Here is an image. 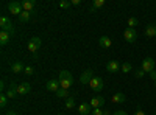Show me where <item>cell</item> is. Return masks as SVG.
<instances>
[{
	"mask_svg": "<svg viewBox=\"0 0 156 115\" xmlns=\"http://www.w3.org/2000/svg\"><path fill=\"white\" fill-rule=\"evenodd\" d=\"M58 81H59L61 89H66V90H69V89L72 87V84H73V76H72L70 72L62 70V72H59V78H58Z\"/></svg>",
	"mask_w": 156,
	"mask_h": 115,
	"instance_id": "obj_1",
	"label": "cell"
},
{
	"mask_svg": "<svg viewBox=\"0 0 156 115\" xmlns=\"http://www.w3.org/2000/svg\"><path fill=\"white\" fill-rule=\"evenodd\" d=\"M0 28H2V31H6V33H9V34L14 33L12 22H11L6 16H2V17H0Z\"/></svg>",
	"mask_w": 156,
	"mask_h": 115,
	"instance_id": "obj_2",
	"label": "cell"
},
{
	"mask_svg": "<svg viewBox=\"0 0 156 115\" xmlns=\"http://www.w3.org/2000/svg\"><path fill=\"white\" fill-rule=\"evenodd\" d=\"M8 9L11 14H14L19 17V14L22 12V2H17V0H14V2H9L8 3Z\"/></svg>",
	"mask_w": 156,
	"mask_h": 115,
	"instance_id": "obj_3",
	"label": "cell"
},
{
	"mask_svg": "<svg viewBox=\"0 0 156 115\" xmlns=\"http://www.w3.org/2000/svg\"><path fill=\"white\" fill-rule=\"evenodd\" d=\"M123 37H125V41L129 42V44H134L136 39H137V33L134 28H126L125 33H123Z\"/></svg>",
	"mask_w": 156,
	"mask_h": 115,
	"instance_id": "obj_4",
	"label": "cell"
},
{
	"mask_svg": "<svg viewBox=\"0 0 156 115\" xmlns=\"http://www.w3.org/2000/svg\"><path fill=\"white\" fill-rule=\"evenodd\" d=\"M41 37H31V39L28 41V50H30V52L31 53H36L37 52V50H39V47H41Z\"/></svg>",
	"mask_w": 156,
	"mask_h": 115,
	"instance_id": "obj_5",
	"label": "cell"
},
{
	"mask_svg": "<svg viewBox=\"0 0 156 115\" xmlns=\"http://www.w3.org/2000/svg\"><path fill=\"white\" fill-rule=\"evenodd\" d=\"M89 86H90V89H92L94 92H100V90H103V79L98 78V76H94L92 81L89 83Z\"/></svg>",
	"mask_w": 156,
	"mask_h": 115,
	"instance_id": "obj_6",
	"label": "cell"
},
{
	"mask_svg": "<svg viewBox=\"0 0 156 115\" xmlns=\"http://www.w3.org/2000/svg\"><path fill=\"white\" fill-rule=\"evenodd\" d=\"M142 70H144L145 73H151L154 70V61L151 58H145L144 61H142Z\"/></svg>",
	"mask_w": 156,
	"mask_h": 115,
	"instance_id": "obj_7",
	"label": "cell"
},
{
	"mask_svg": "<svg viewBox=\"0 0 156 115\" xmlns=\"http://www.w3.org/2000/svg\"><path fill=\"white\" fill-rule=\"evenodd\" d=\"M120 62L119 61H109L108 64H106V70L109 72V73H119L120 72Z\"/></svg>",
	"mask_w": 156,
	"mask_h": 115,
	"instance_id": "obj_8",
	"label": "cell"
},
{
	"mask_svg": "<svg viewBox=\"0 0 156 115\" xmlns=\"http://www.w3.org/2000/svg\"><path fill=\"white\" fill-rule=\"evenodd\" d=\"M89 104L92 106L94 109H100L103 104H105V98H103V96H100V95H97V96H94L92 100L89 101Z\"/></svg>",
	"mask_w": 156,
	"mask_h": 115,
	"instance_id": "obj_9",
	"label": "cell"
},
{
	"mask_svg": "<svg viewBox=\"0 0 156 115\" xmlns=\"http://www.w3.org/2000/svg\"><path fill=\"white\" fill-rule=\"evenodd\" d=\"M92 78H94L92 70H86V72H83L81 76H80V83H81V84H89L90 81H92Z\"/></svg>",
	"mask_w": 156,
	"mask_h": 115,
	"instance_id": "obj_10",
	"label": "cell"
},
{
	"mask_svg": "<svg viewBox=\"0 0 156 115\" xmlns=\"http://www.w3.org/2000/svg\"><path fill=\"white\" fill-rule=\"evenodd\" d=\"M45 87H47L48 92H55V93H56V92L59 90L61 86H59V81H58V79H50V81L45 84Z\"/></svg>",
	"mask_w": 156,
	"mask_h": 115,
	"instance_id": "obj_11",
	"label": "cell"
},
{
	"mask_svg": "<svg viewBox=\"0 0 156 115\" xmlns=\"http://www.w3.org/2000/svg\"><path fill=\"white\" fill-rule=\"evenodd\" d=\"M5 95L8 96V100H12V98H16V95H19V93H17V84H16V83H11Z\"/></svg>",
	"mask_w": 156,
	"mask_h": 115,
	"instance_id": "obj_12",
	"label": "cell"
},
{
	"mask_svg": "<svg viewBox=\"0 0 156 115\" xmlns=\"http://www.w3.org/2000/svg\"><path fill=\"white\" fill-rule=\"evenodd\" d=\"M30 90H31V86L28 83H22V84L17 86V93L19 95H27V93H30Z\"/></svg>",
	"mask_w": 156,
	"mask_h": 115,
	"instance_id": "obj_13",
	"label": "cell"
},
{
	"mask_svg": "<svg viewBox=\"0 0 156 115\" xmlns=\"http://www.w3.org/2000/svg\"><path fill=\"white\" fill-rule=\"evenodd\" d=\"M22 70H25V66H23L20 61H14V62L11 64V72L12 73L17 75V73H22Z\"/></svg>",
	"mask_w": 156,
	"mask_h": 115,
	"instance_id": "obj_14",
	"label": "cell"
},
{
	"mask_svg": "<svg viewBox=\"0 0 156 115\" xmlns=\"http://www.w3.org/2000/svg\"><path fill=\"white\" fill-rule=\"evenodd\" d=\"M90 106L89 103H83L80 104V107H78V112H80V115H89V113H92V110H90Z\"/></svg>",
	"mask_w": 156,
	"mask_h": 115,
	"instance_id": "obj_15",
	"label": "cell"
},
{
	"mask_svg": "<svg viewBox=\"0 0 156 115\" xmlns=\"http://www.w3.org/2000/svg\"><path fill=\"white\" fill-rule=\"evenodd\" d=\"M98 44H100V47H103V48H109V47L112 45V41L109 39L108 36H101L100 39H98Z\"/></svg>",
	"mask_w": 156,
	"mask_h": 115,
	"instance_id": "obj_16",
	"label": "cell"
},
{
	"mask_svg": "<svg viewBox=\"0 0 156 115\" xmlns=\"http://www.w3.org/2000/svg\"><path fill=\"white\" fill-rule=\"evenodd\" d=\"M22 9L31 12L34 9V0H25V2H22Z\"/></svg>",
	"mask_w": 156,
	"mask_h": 115,
	"instance_id": "obj_17",
	"label": "cell"
},
{
	"mask_svg": "<svg viewBox=\"0 0 156 115\" xmlns=\"http://www.w3.org/2000/svg\"><path fill=\"white\" fill-rule=\"evenodd\" d=\"M145 36L147 37H156V25H147L145 28Z\"/></svg>",
	"mask_w": 156,
	"mask_h": 115,
	"instance_id": "obj_18",
	"label": "cell"
},
{
	"mask_svg": "<svg viewBox=\"0 0 156 115\" xmlns=\"http://www.w3.org/2000/svg\"><path fill=\"white\" fill-rule=\"evenodd\" d=\"M103 5H105V0H94L92 5H90V8H89V11H90V12H95V9L101 8Z\"/></svg>",
	"mask_w": 156,
	"mask_h": 115,
	"instance_id": "obj_19",
	"label": "cell"
},
{
	"mask_svg": "<svg viewBox=\"0 0 156 115\" xmlns=\"http://www.w3.org/2000/svg\"><path fill=\"white\" fill-rule=\"evenodd\" d=\"M9 39H11V34H9V33L0 31V44H2V45H6V44L9 42Z\"/></svg>",
	"mask_w": 156,
	"mask_h": 115,
	"instance_id": "obj_20",
	"label": "cell"
},
{
	"mask_svg": "<svg viewBox=\"0 0 156 115\" xmlns=\"http://www.w3.org/2000/svg\"><path fill=\"white\" fill-rule=\"evenodd\" d=\"M112 101L114 103H125V95L122 92H117L112 95Z\"/></svg>",
	"mask_w": 156,
	"mask_h": 115,
	"instance_id": "obj_21",
	"label": "cell"
},
{
	"mask_svg": "<svg viewBox=\"0 0 156 115\" xmlns=\"http://www.w3.org/2000/svg\"><path fill=\"white\" fill-rule=\"evenodd\" d=\"M30 17H31V12H28V11H22L19 14V20L20 22H28Z\"/></svg>",
	"mask_w": 156,
	"mask_h": 115,
	"instance_id": "obj_22",
	"label": "cell"
},
{
	"mask_svg": "<svg viewBox=\"0 0 156 115\" xmlns=\"http://www.w3.org/2000/svg\"><path fill=\"white\" fill-rule=\"evenodd\" d=\"M131 69H133V66H131L129 62H123L122 67H120V70H122L123 73H129V72H131Z\"/></svg>",
	"mask_w": 156,
	"mask_h": 115,
	"instance_id": "obj_23",
	"label": "cell"
},
{
	"mask_svg": "<svg viewBox=\"0 0 156 115\" xmlns=\"http://www.w3.org/2000/svg\"><path fill=\"white\" fill-rule=\"evenodd\" d=\"M56 96L58 98H69V90H66V89H59V90L56 92Z\"/></svg>",
	"mask_w": 156,
	"mask_h": 115,
	"instance_id": "obj_24",
	"label": "cell"
},
{
	"mask_svg": "<svg viewBox=\"0 0 156 115\" xmlns=\"http://www.w3.org/2000/svg\"><path fill=\"white\" fill-rule=\"evenodd\" d=\"M139 23V20L136 17H129L128 19V28H136V25Z\"/></svg>",
	"mask_w": 156,
	"mask_h": 115,
	"instance_id": "obj_25",
	"label": "cell"
},
{
	"mask_svg": "<svg viewBox=\"0 0 156 115\" xmlns=\"http://www.w3.org/2000/svg\"><path fill=\"white\" fill-rule=\"evenodd\" d=\"M6 104H8V96H6L5 93H2V96H0V107L5 109Z\"/></svg>",
	"mask_w": 156,
	"mask_h": 115,
	"instance_id": "obj_26",
	"label": "cell"
},
{
	"mask_svg": "<svg viewBox=\"0 0 156 115\" xmlns=\"http://www.w3.org/2000/svg\"><path fill=\"white\" fill-rule=\"evenodd\" d=\"M73 106H75V98H73V96L66 98V107H67V109H72Z\"/></svg>",
	"mask_w": 156,
	"mask_h": 115,
	"instance_id": "obj_27",
	"label": "cell"
},
{
	"mask_svg": "<svg viewBox=\"0 0 156 115\" xmlns=\"http://www.w3.org/2000/svg\"><path fill=\"white\" fill-rule=\"evenodd\" d=\"M25 75H27V76H31V75H34V69L31 67V66H25Z\"/></svg>",
	"mask_w": 156,
	"mask_h": 115,
	"instance_id": "obj_28",
	"label": "cell"
},
{
	"mask_svg": "<svg viewBox=\"0 0 156 115\" xmlns=\"http://www.w3.org/2000/svg\"><path fill=\"white\" fill-rule=\"evenodd\" d=\"M144 75H145V72L142 70V69H139V70H136V72H134V76H136L137 79H140V78H144Z\"/></svg>",
	"mask_w": 156,
	"mask_h": 115,
	"instance_id": "obj_29",
	"label": "cell"
},
{
	"mask_svg": "<svg viewBox=\"0 0 156 115\" xmlns=\"http://www.w3.org/2000/svg\"><path fill=\"white\" fill-rule=\"evenodd\" d=\"M69 6H72L70 2H66V0H64V2H59V8H61V9H66V8H69Z\"/></svg>",
	"mask_w": 156,
	"mask_h": 115,
	"instance_id": "obj_30",
	"label": "cell"
},
{
	"mask_svg": "<svg viewBox=\"0 0 156 115\" xmlns=\"http://www.w3.org/2000/svg\"><path fill=\"white\" fill-rule=\"evenodd\" d=\"M92 115H103V110L101 109H94L92 110Z\"/></svg>",
	"mask_w": 156,
	"mask_h": 115,
	"instance_id": "obj_31",
	"label": "cell"
},
{
	"mask_svg": "<svg viewBox=\"0 0 156 115\" xmlns=\"http://www.w3.org/2000/svg\"><path fill=\"white\" fill-rule=\"evenodd\" d=\"M148 76H150V78H151L153 81H156V70H153L151 73H148Z\"/></svg>",
	"mask_w": 156,
	"mask_h": 115,
	"instance_id": "obj_32",
	"label": "cell"
},
{
	"mask_svg": "<svg viewBox=\"0 0 156 115\" xmlns=\"http://www.w3.org/2000/svg\"><path fill=\"white\" fill-rule=\"evenodd\" d=\"M112 115H128V113H126L125 110H117V112H114Z\"/></svg>",
	"mask_w": 156,
	"mask_h": 115,
	"instance_id": "obj_33",
	"label": "cell"
},
{
	"mask_svg": "<svg viewBox=\"0 0 156 115\" xmlns=\"http://www.w3.org/2000/svg\"><path fill=\"white\" fill-rule=\"evenodd\" d=\"M70 3H72L73 6H78V5L81 3V2H80V0H70Z\"/></svg>",
	"mask_w": 156,
	"mask_h": 115,
	"instance_id": "obj_34",
	"label": "cell"
},
{
	"mask_svg": "<svg viewBox=\"0 0 156 115\" xmlns=\"http://www.w3.org/2000/svg\"><path fill=\"white\" fill-rule=\"evenodd\" d=\"M134 115H145V112L142 110V109H137V110L134 112Z\"/></svg>",
	"mask_w": 156,
	"mask_h": 115,
	"instance_id": "obj_35",
	"label": "cell"
},
{
	"mask_svg": "<svg viewBox=\"0 0 156 115\" xmlns=\"http://www.w3.org/2000/svg\"><path fill=\"white\" fill-rule=\"evenodd\" d=\"M0 90H2V92L5 90V83H3V81H2V83H0Z\"/></svg>",
	"mask_w": 156,
	"mask_h": 115,
	"instance_id": "obj_36",
	"label": "cell"
},
{
	"mask_svg": "<svg viewBox=\"0 0 156 115\" xmlns=\"http://www.w3.org/2000/svg\"><path fill=\"white\" fill-rule=\"evenodd\" d=\"M5 115H17V113H16V112H14V110H8V112H6V113H5Z\"/></svg>",
	"mask_w": 156,
	"mask_h": 115,
	"instance_id": "obj_37",
	"label": "cell"
},
{
	"mask_svg": "<svg viewBox=\"0 0 156 115\" xmlns=\"http://www.w3.org/2000/svg\"><path fill=\"white\" fill-rule=\"evenodd\" d=\"M103 115H111V112L109 110H103Z\"/></svg>",
	"mask_w": 156,
	"mask_h": 115,
	"instance_id": "obj_38",
	"label": "cell"
},
{
	"mask_svg": "<svg viewBox=\"0 0 156 115\" xmlns=\"http://www.w3.org/2000/svg\"><path fill=\"white\" fill-rule=\"evenodd\" d=\"M154 86H156V81H154Z\"/></svg>",
	"mask_w": 156,
	"mask_h": 115,
	"instance_id": "obj_39",
	"label": "cell"
},
{
	"mask_svg": "<svg viewBox=\"0 0 156 115\" xmlns=\"http://www.w3.org/2000/svg\"><path fill=\"white\" fill-rule=\"evenodd\" d=\"M154 6H156V2H154Z\"/></svg>",
	"mask_w": 156,
	"mask_h": 115,
	"instance_id": "obj_40",
	"label": "cell"
},
{
	"mask_svg": "<svg viewBox=\"0 0 156 115\" xmlns=\"http://www.w3.org/2000/svg\"><path fill=\"white\" fill-rule=\"evenodd\" d=\"M154 115H156V113H154Z\"/></svg>",
	"mask_w": 156,
	"mask_h": 115,
	"instance_id": "obj_41",
	"label": "cell"
},
{
	"mask_svg": "<svg viewBox=\"0 0 156 115\" xmlns=\"http://www.w3.org/2000/svg\"><path fill=\"white\" fill-rule=\"evenodd\" d=\"M3 115H5V113H3Z\"/></svg>",
	"mask_w": 156,
	"mask_h": 115,
	"instance_id": "obj_42",
	"label": "cell"
},
{
	"mask_svg": "<svg viewBox=\"0 0 156 115\" xmlns=\"http://www.w3.org/2000/svg\"><path fill=\"white\" fill-rule=\"evenodd\" d=\"M59 115H61V113H59Z\"/></svg>",
	"mask_w": 156,
	"mask_h": 115,
	"instance_id": "obj_43",
	"label": "cell"
},
{
	"mask_svg": "<svg viewBox=\"0 0 156 115\" xmlns=\"http://www.w3.org/2000/svg\"><path fill=\"white\" fill-rule=\"evenodd\" d=\"M154 25H156V23H154Z\"/></svg>",
	"mask_w": 156,
	"mask_h": 115,
	"instance_id": "obj_44",
	"label": "cell"
}]
</instances>
